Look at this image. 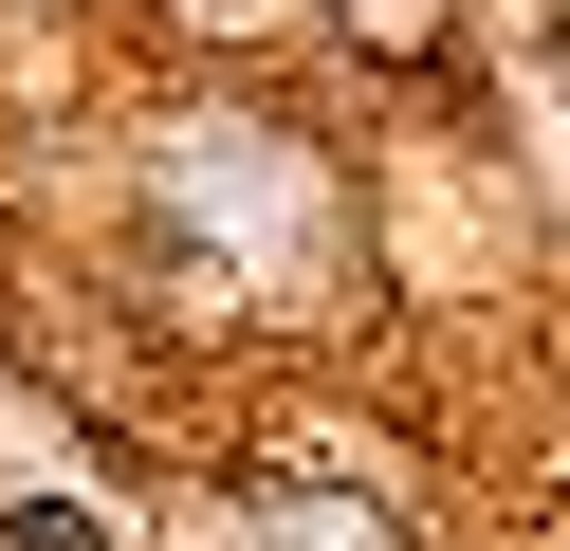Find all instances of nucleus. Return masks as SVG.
I'll return each instance as SVG.
<instances>
[{
  "label": "nucleus",
  "instance_id": "1",
  "mask_svg": "<svg viewBox=\"0 0 570 551\" xmlns=\"http://www.w3.org/2000/svg\"><path fill=\"white\" fill-rule=\"evenodd\" d=\"M19 551H92V514H56V496H19Z\"/></svg>",
  "mask_w": 570,
  "mask_h": 551
}]
</instances>
